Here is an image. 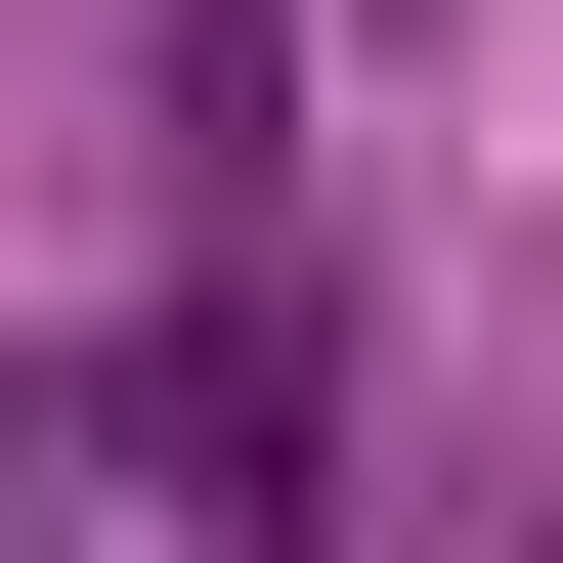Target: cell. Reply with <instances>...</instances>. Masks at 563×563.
<instances>
[{
    "label": "cell",
    "instance_id": "6da1fadb",
    "mask_svg": "<svg viewBox=\"0 0 563 563\" xmlns=\"http://www.w3.org/2000/svg\"><path fill=\"white\" fill-rule=\"evenodd\" d=\"M131 433L217 477V563H303V520H347V477H303V433H347V347H303V261H261V303H174V390H131Z\"/></svg>",
    "mask_w": 563,
    "mask_h": 563
}]
</instances>
